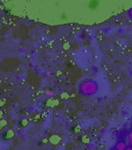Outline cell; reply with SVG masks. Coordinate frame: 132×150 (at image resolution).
I'll return each mask as SVG.
<instances>
[{"label": "cell", "instance_id": "6da1fadb", "mask_svg": "<svg viewBox=\"0 0 132 150\" xmlns=\"http://www.w3.org/2000/svg\"><path fill=\"white\" fill-rule=\"evenodd\" d=\"M99 90L97 82L94 80H85L79 86V93L83 96H92L95 94Z\"/></svg>", "mask_w": 132, "mask_h": 150}, {"label": "cell", "instance_id": "7a4b0ae2", "mask_svg": "<svg viewBox=\"0 0 132 150\" xmlns=\"http://www.w3.org/2000/svg\"><path fill=\"white\" fill-rule=\"evenodd\" d=\"M128 146V144L125 141H119L116 142V144L114 146V150H125Z\"/></svg>", "mask_w": 132, "mask_h": 150}, {"label": "cell", "instance_id": "3957f363", "mask_svg": "<svg viewBox=\"0 0 132 150\" xmlns=\"http://www.w3.org/2000/svg\"><path fill=\"white\" fill-rule=\"evenodd\" d=\"M126 142H127V144H129V146L132 147V130L130 131L127 137H126Z\"/></svg>", "mask_w": 132, "mask_h": 150}, {"label": "cell", "instance_id": "277c9868", "mask_svg": "<svg viewBox=\"0 0 132 150\" xmlns=\"http://www.w3.org/2000/svg\"><path fill=\"white\" fill-rule=\"evenodd\" d=\"M128 15H129L130 18L132 20V8H131L129 10V11H128Z\"/></svg>", "mask_w": 132, "mask_h": 150}, {"label": "cell", "instance_id": "5b68a950", "mask_svg": "<svg viewBox=\"0 0 132 150\" xmlns=\"http://www.w3.org/2000/svg\"><path fill=\"white\" fill-rule=\"evenodd\" d=\"M125 150H132V147L131 146H129V145H128V146H127V148H126Z\"/></svg>", "mask_w": 132, "mask_h": 150}]
</instances>
